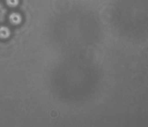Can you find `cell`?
<instances>
[{"label": "cell", "mask_w": 148, "mask_h": 127, "mask_svg": "<svg viewBox=\"0 0 148 127\" xmlns=\"http://www.w3.org/2000/svg\"><path fill=\"white\" fill-rule=\"evenodd\" d=\"M22 18L20 14L17 12L12 13L9 16V20L11 23L14 25H17L21 23Z\"/></svg>", "instance_id": "1"}, {"label": "cell", "mask_w": 148, "mask_h": 127, "mask_svg": "<svg viewBox=\"0 0 148 127\" xmlns=\"http://www.w3.org/2000/svg\"><path fill=\"white\" fill-rule=\"evenodd\" d=\"M7 4L11 7H14L18 4L19 0H6Z\"/></svg>", "instance_id": "3"}, {"label": "cell", "mask_w": 148, "mask_h": 127, "mask_svg": "<svg viewBox=\"0 0 148 127\" xmlns=\"http://www.w3.org/2000/svg\"><path fill=\"white\" fill-rule=\"evenodd\" d=\"M10 34V31L8 28L4 26L0 27V38L5 39L8 38Z\"/></svg>", "instance_id": "2"}]
</instances>
